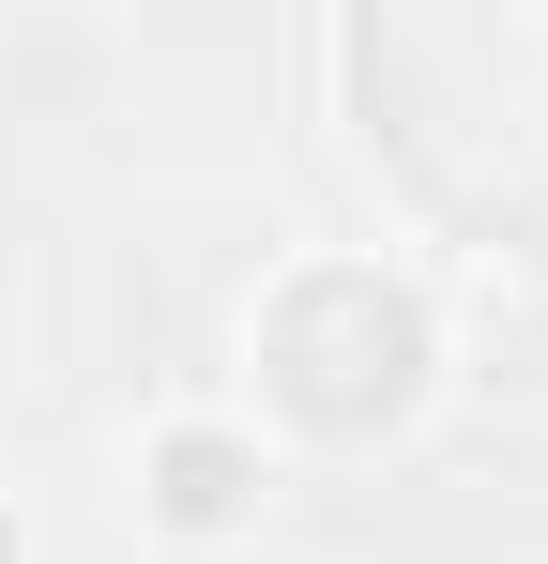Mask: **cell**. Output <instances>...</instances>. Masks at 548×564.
I'll use <instances>...</instances> for the list:
<instances>
[{
  "label": "cell",
  "instance_id": "1",
  "mask_svg": "<svg viewBox=\"0 0 548 564\" xmlns=\"http://www.w3.org/2000/svg\"><path fill=\"white\" fill-rule=\"evenodd\" d=\"M244 503H260V458H244L229 427H168V443H153V519H168V534H229Z\"/></svg>",
  "mask_w": 548,
  "mask_h": 564
},
{
  "label": "cell",
  "instance_id": "2",
  "mask_svg": "<svg viewBox=\"0 0 548 564\" xmlns=\"http://www.w3.org/2000/svg\"><path fill=\"white\" fill-rule=\"evenodd\" d=\"M0 564H15V519H0Z\"/></svg>",
  "mask_w": 548,
  "mask_h": 564
}]
</instances>
